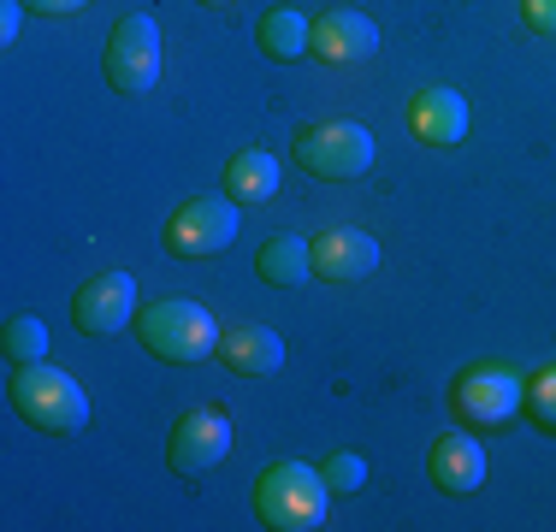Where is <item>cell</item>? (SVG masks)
Here are the masks:
<instances>
[{"instance_id":"1","label":"cell","mask_w":556,"mask_h":532,"mask_svg":"<svg viewBox=\"0 0 556 532\" xmlns=\"http://www.w3.org/2000/svg\"><path fill=\"white\" fill-rule=\"evenodd\" d=\"M12 408L48 438H77L89 426V396L72 372L48 367V362H24L12 372Z\"/></svg>"},{"instance_id":"2","label":"cell","mask_w":556,"mask_h":532,"mask_svg":"<svg viewBox=\"0 0 556 532\" xmlns=\"http://www.w3.org/2000/svg\"><path fill=\"white\" fill-rule=\"evenodd\" d=\"M137 338L149 355H161L172 367H195L207 355H219V319L202 308V302H184V296H166L154 308L137 314Z\"/></svg>"},{"instance_id":"3","label":"cell","mask_w":556,"mask_h":532,"mask_svg":"<svg viewBox=\"0 0 556 532\" xmlns=\"http://www.w3.org/2000/svg\"><path fill=\"white\" fill-rule=\"evenodd\" d=\"M326 479L320 468H302V461H273V468H261L255 479V515L261 527L273 532H308L326 521Z\"/></svg>"},{"instance_id":"4","label":"cell","mask_w":556,"mask_h":532,"mask_svg":"<svg viewBox=\"0 0 556 532\" xmlns=\"http://www.w3.org/2000/svg\"><path fill=\"white\" fill-rule=\"evenodd\" d=\"M296 166L314 178H362L374 166V130L350 125V118H326L296 137Z\"/></svg>"},{"instance_id":"5","label":"cell","mask_w":556,"mask_h":532,"mask_svg":"<svg viewBox=\"0 0 556 532\" xmlns=\"http://www.w3.org/2000/svg\"><path fill=\"white\" fill-rule=\"evenodd\" d=\"M108 77L125 96H149L161 84V24L149 12H125L108 36Z\"/></svg>"},{"instance_id":"6","label":"cell","mask_w":556,"mask_h":532,"mask_svg":"<svg viewBox=\"0 0 556 532\" xmlns=\"http://www.w3.org/2000/svg\"><path fill=\"white\" fill-rule=\"evenodd\" d=\"M237 243V202L231 195H195L166 219V249L184 261H202V255H225Z\"/></svg>"},{"instance_id":"7","label":"cell","mask_w":556,"mask_h":532,"mask_svg":"<svg viewBox=\"0 0 556 532\" xmlns=\"http://www.w3.org/2000/svg\"><path fill=\"white\" fill-rule=\"evenodd\" d=\"M450 403H456V415L468 426H509L515 408H527V384H521V372H515V367L485 362V367L462 372L456 391H450Z\"/></svg>"},{"instance_id":"8","label":"cell","mask_w":556,"mask_h":532,"mask_svg":"<svg viewBox=\"0 0 556 532\" xmlns=\"http://www.w3.org/2000/svg\"><path fill=\"white\" fill-rule=\"evenodd\" d=\"M225 449H231V420H225L219 408H190L166 438L172 473H207L225 461Z\"/></svg>"},{"instance_id":"9","label":"cell","mask_w":556,"mask_h":532,"mask_svg":"<svg viewBox=\"0 0 556 532\" xmlns=\"http://www.w3.org/2000/svg\"><path fill=\"white\" fill-rule=\"evenodd\" d=\"M130 314H137V278L130 273H101L72 296V319H77V331H89V338L125 331Z\"/></svg>"},{"instance_id":"10","label":"cell","mask_w":556,"mask_h":532,"mask_svg":"<svg viewBox=\"0 0 556 532\" xmlns=\"http://www.w3.org/2000/svg\"><path fill=\"white\" fill-rule=\"evenodd\" d=\"M374 266H379V243L367 231H355V225L320 231V243H314V273H320L326 284H362Z\"/></svg>"},{"instance_id":"11","label":"cell","mask_w":556,"mask_h":532,"mask_svg":"<svg viewBox=\"0 0 556 532\" xmlns=\"http://www.w3.org/2000/svg\"><path fill=\"white\" fill-rule=\"evenodd\" d=\"M408 130H415V142H427V149H456V142L468 137V101H462L456 89H420V96L408 101Z\"/></svg>"},{"instance_id":"12","label":"cell","mask_w":556,"mask_h":532,"mask_svg":"<svg viewBox=\"0 0 556 532\" xmlns=\"http://www.w3.org/2000/svg\"><path fill=\"white\" fill-rule=\"evenodd\" d=\"M374 48H379V30H374V18H362V12L338 7V12H320V18H314V48L308 53H320L326 65L367 60Z\"/></svg>"},{"instance_id":"13","label":"cell","mask_w":556,"mask_h":532,"mask_svg":"<svg viewBox=\"0 0 556 532\" xmlns=\"http://www.w3.org/2000/svg\"><path fill=\"white\" fill-rule=\"evenodd\" d=\"M219 362L237 372V379H273L285 367V338L273 326H231L219 338Z\"/></svg>"},{"instance_id":"14","label":"cell","mask_w":556,"mask_h":532,"mask_svg":"<svg viewBox=\"0 0 556 532\" xmlns=\"http://www.w3.org/2000/svg\"><path fill=\"white\" fill-rule=\"evenodd\" d=\"M432 479H439V491H450V497H468V491L485 485V449L480 438L468 432H450L432 444Z\"/></svg>"},{"instance_id":"15","label":"cell","mask_w":556,"mask_h":532,"mask_svg":"<svg viewBox=\"0 0 556 532\" xmlns=\"http://www.w3.org/2000/svg\"><path fill=\"white\" fill-rule=\"evenodd\" d=\"M273 190H278V160L273 154L243 149L225 166V195H231V202H273Z\"/></svg>"},{"instance_id":"16","label":"cell","mask_w":556,"mask_h":532,"mask_svg":"<svg viewBox=\"0 0 556 532\" xmlns=\"http://www.w3.org/2000/svg\"><path fill=\"white\" fill-rule=\"evenodd\" d=\"M255 273L278 290L302 284V278L314 273V243H302V237H273V243L255 255Z\"/></svg>"},{"instance_id":"17","label":"cell","mask_w":556,"mask_h":532,"mask_svg":"<svg viewBox=\"0 0 556 532\" xmlns=\"http://www.w3.org/2000/svg\"><path fill=\"white\" fill-rule=\"evenodd\" d=\"M261 48L273 53V60H302V53L314 48V18H302V12H267L261 18Z\"/></svg>"},{"instance_id":"18","label":"cell","mask_w":556,"mask_h":532,"mask_svg":"<svg viewBox=\"0 0 556 532\" xmlns=\"http://www.w3.org/2000/svg\"><path fill=\"white\" fill-rule=\"evenodd\" d=\"M7 355H12V362H42V355H48V326H42V319H36V314H18V319H12V326H7Z\"/></svg>"},{"instance_id":"19","label":"cell","mask_w":556,"mask_h":532,"mask_svg":"<svg viewBox=\"0 0 556 532\" xmlns=\"http://www.w3.org/2000/svg\"><path fill=\"white\" fill-rule=\"evenodd\" d=\"M320 479H326V491H338V497H343V491H362L367 485V461L350 456V449H338V456L320 468Z\"/></svg>"},{"instance_id":"20","label":"cell","mask_w":556,"mask_h":532,"mask_svg":"<svg viewBox=\"0 0 556 532\" xmlns=\"http://www.w3.org/2000/svg\"><path fill=\"white\" fill-rule=\"evenodd\" d=\"M527 415L545 426V432H556V367H545L533 384H527Z\"/></svg>"},{"instance_id":"21","label":"cell","mask_w":556,"mask_h":532,"mask_svg":"<svg viewBox=\"0 0 556 532\" xmlns=\"http://www.w3.org/2000/svg\"><path fill=\"white\" fill-rule=\"evenodd\" d=\"M521 12L539 36H556V0H521Z\"/></svg>"},{"instance_id":"22","label":"cell","mask_w":556,"mask_h":532,"mask_svg":"<svg viewBox=\"0 0 556 532\" xmlns=\"http://www.w3.org/2000/svg\"><path fill=\"white\" fill-rule=\"evenodd\" d=\"M18 24H24V0H7L0 7V42H18Z\"/></svg>"},{"instance_id":"23","label":"cell","mask_w":556,"mask_h":532,"mask_svg":"<svg viewBox=\"0 0 556 532\" xmlns=\"http://www.w3.org/2000/svg\"><path fill=\"white\" fill-rule=\"evenodd\" d=\"M30 12H48V18H65V12H84L89 0H24Z\"/></svg>"},{"instance_id":"24","label":"cell","mask_w":556,"mask_h":532,"mask_svg":"<svg viewBox=\"0 0 556 532\" xmlns=\"http://www.w3.org/2000/svg\"><path fill=\"white\" fill-rule=\"evenodd\" d=\"M202 7H225V0H202Z\"/></svg>"}]
</instances>
